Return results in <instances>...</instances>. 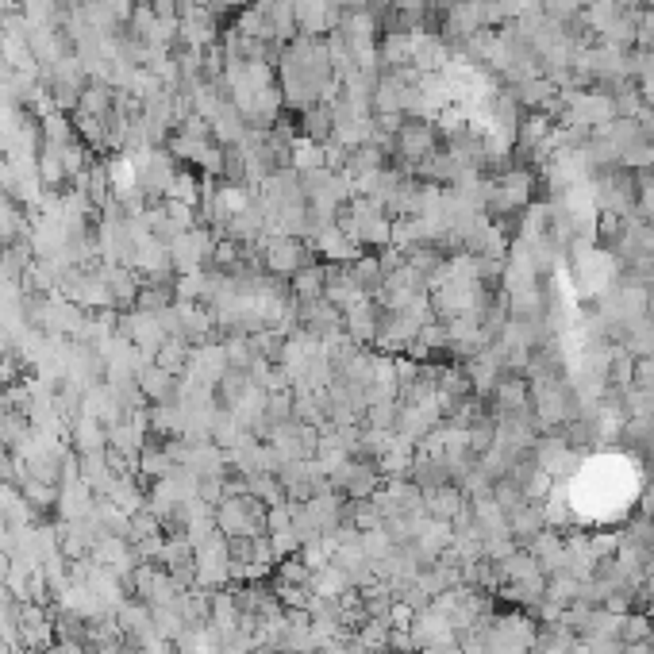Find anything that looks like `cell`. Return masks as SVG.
Returning a JSON list of instances; mask_svg holds the SVG:
<instances>
[{
    "instance_id": "obj_10",
    "label": "cell",
    "mask_w": 654,
    "mask_h": 654,
    "mask_svg": "<svg viewBox=\"0 0 654 654\" xmlns=\"http://www.w3.org/2000/svg\"><path fill=\"white\" fill-rule=\"evenodd\" d=\"M293 12H297V35H331L343 20L339 0H293Z\"/></svg>"
},
{
    "instance_id": "obj_11",
    "label": "cell",
    "mask_w": 654,
    "mask_h": 654,
    "mask_svg": "<svg viewBox=\"0 0 654 654\" xmlns=\"http://www.w3.org/2000/svg\"><path fill=\"white\" fill-rule=\"evenodd\" d=\"M378 320H381V304L374 297H366V301H358L354 308L343 312V331H347V339H351L354 347H374Z\"/></svg>"
},
{
    "instance_id": "obj_8",
    "label": "cell",
    "mask_w": 654,
    "mask_h": 654,
    "mask_svg": "<svg viewBox=\"0 0 654 654\" xmlns=\"http://www.w3.org/2000/svg\"><path fill=\"white\" fill-rule=\"evenodd\" d=\"M116 331L124 335L127 343L135 347V351H143L147 358L154 362V354H158V347L170 339L166 335V327H162V320H158V312H143V308H131V312H120V320H116Z\"/></svg>"
},
{
    "instance_id": "obj_23",
    "label": "cell",
    "mask_w": 654,
    "mask_h": 654,
    "mask_svg": "<svg viewBox=\"0 0 654 654\" xmlns=\"http://www.w3.org/2000/svg\"><path fill=\"white\" fill-rule=\"evenodd\" d=\"M635 185H639V201H643V197H654V166L635 170Z\"/></svg>"
},
{
    "instance_id": "obj_18",
    "label": "cell",
    "mask_w": 654,
    "mask_h": 654,
    "mask_svg": "<svg viewBox=\"0 0 654 654\" xmlns=\"http://www.w3.org/2000/svg\"><path fill=\"white\" fill-rule=\"evenodd\" d=\"M301 135L312 139V143H327L335 135V108H331V101L312 104L308 112H301Z\"/></svg>"
},
{
    "instance_id": "obj_7",
    "label": "cell",
    "mask_w": 654,
    "mask_h": 654,
    "mask_svg": "<svg viewBox=\"0 0 654 654\" xmlns=\"http://www.w3.org/2000/svg\"><path fill=\"white\" fill-rule=\"evenodd\" d=\"M216 231H208L204 224L189 227L185 235H177L170 243V262H174V274H197L204 266H212V251H216Z\"/></svg>"
},
{
    "instance_id": "obj_3",
    "label": "cell",
    "mask_w": 654,
    "mask_h": 654,
    "mask_svg": "<svg viewBox=\"0 0 654 654\" xmlns=\"http://www.w3.org/2000/svg\"><path fill=\"white\" fill-rule=\"evenodd\" d=\"M589 193H593V208L597 212H612V216H631L639 208V185H635V170L624 166H608L589 177Z\"/></svg>"
},
{
    "instance_id": "obj_17",
    "label": "cell",
    "mask_w": 654,
    "mask_h": 654,
    "mask_svg": "<svg viewBox=\"0 0 654 654\" xmlns=\"http://www.w3.org/2000/svg\"><path fill=\"white\" fill-rule=\"evenodd\" d=\"M335 481H339L351 497H370V493L378 489V474H374L370 462H343V466L335 470Z\"/></svg>"
},
{
    "instance_id": "obj_2",
    "label": "cell",
    "mask_w": 654,
    "mask_h": 654,
    "mask_svg": "<svg viewBox=\"0 0 654 654\" xmlns=\"http://www.w3.org/2000/svg\"><path fill=\"white\" fill-rule=\"evenodd\" d=\"M339 227L351 235L362 251H381L393 243V216L370 197H351L339 208Z\"/></svg>"
},
{
    "instance_id": "obj_1",
    "label": "cell",
    "mask_w": 654,
    "mask_h": 654,
    "mask_svg": "<svg viewBox=\"0 0 654 654\" xmlns=\"http://www.w3.org/2000/svg\"><path fill=\"white\" fill-rule=\"evenodd\" d=\"M277 89L285 97V108L308 112L312 104L335 101L339 93V77L331 66L324 35H297L293 43L281 47L277 58Z\"/></svg>"
},
{
    "instance_id": "obj_5",
    "label": "cell",
    "mask_w": 654,
    "mask_h": 654,
    "mask_svg": "<svg viewBox=\"0 0 654 654\" xmlns=\"http://www.w3.org/2000/svg\"><path fill=\"white\" fill-rule=\"evenodd\" d=\"M258 254H262V270L274 277H289L304 270V266H312V262H320L312 247L304 243V239H293V235H266V239H258Z\"/></svg>"
},
{
    "instance_id": "obj_12",
    "label": "cell",
    "mask_w": 654,
    "mask_h": 654,
    "mask_svg": "<svg viewBox=\"0 0 654 654\" xmlns=\"http://www.w3.org/2000/svg\"><path fill=\"white\" fill-rule=\"evenodd\" d=\"M135 381H139L143 401H151V404H174L177 397H181V378L170 374V370H162L158 362H147Z\"/></svg>"
},
{
    "instance_id": "obj_20",
    "label": "cell",
    "mask_w": 654,
    "mask_h": 654,
    "mask_svg": "<svg viewBox=\"0 0 654 654\" xmlns=\"http://www.w3.org/2000/svg\"><path fill=\"white\" fill-rule=\"evenodd\" d=\"M324 166H327L324 143H312V139L297 135V143H293V151H289V170H297V174H312V170H324Z\"/></svg>"
},
{
    "instance_id": "obj_19",
    "label": "cell",
    "mask_w": 654,
    "mask_h": 654,
    "mask_svg": "<svg viewBox=\"0 0 654 654\" xmlns=\"http://www.w3.org/2000/svg\"><path fill=\"white\" fill-rule=\"evenodd\" d=\"M74 443L81 447V454H101L108 447V428H104L97 416L81 412L74 420Z\"/></svg>"
},
{
    "instance_id": "obj_13",
    "label": "cell",
    "mask_w": 654,
    "mask_h": 654,
    "mask_svg": "<svg viewBox=\"0 0 654 654\" xmlns=\"http://www.w3.org/2000/svg\"><path fill=\"white\" fill-rule=\"evenodd\" d=\"M112 104H116V89L108 81H89L74 104V120H104L108 124Z\"/></svg>"
},
{
    "instance_id": "obj_6",
    "label": "cell",
    "mask_w": 654,
    "mask_h": 654,
    "mask_svg": "<svg viewBox=\"0 0 654 654\" xmlns=\"http://www.w3.org/2000/svg\"><path fill=\"white\" fill-rule=\"evenodd\" d=\"M216 524H220L227 539H254L258 531L266 528L262 501L251 497V493H227L220 501V512H216Z\"/></svg>"
},
{
    "instance_id": "obj_15",
    "label": "cell",
    "mask_w": 654,
    "mask_h": 654,
    "mask_svg": "<svg viewBox=\"0 0 654 654\" xmlns=\"http://www.w3.org/2000/svg\"><path fill=\"white\" fill-rule=\"evenodd\" d=\"M389 166V151H381L374 143H362V147H354L347 151V162H343V174L354 181V189H358V181H366V177H374L378 170Z\"/></svg>"
},
{
    "instance_id": "obj_22",
    "label": "cell",
    "mask_w": 654,
    "mask_h": 654,
    "mask_svg": "<svg viewBox=\"0 0 654 654\" xmlns=\"http://www.w3.org/2000/svg\"><path fill=\"white\" fill-rule=\"evenodd\" d=\"M0 443L4 447H24L27 443V416L24 412H0Z\"/></svg>"
},
{
    "instance_id": "obj_14",
    "label": "cell",
    "mask_w": 654,
    "mask_h": 654,
    "mask_svg": "<svg viewBox=\"0 0 654 654\" xmlns=\"http://www.w3.org/2000/svg\"><path fill=\"white\" fill-rule=\"evenodd\" d=\"M289 293H293V304H316L324 301L327 293V266L324 262H312L297 274L289 277Z\"/></svg>"
},
{
    "instance_id": "obj_24",
    "label": "cell",
    "mask_w": 654,
    "mask_h": 654,
    "mask_svg": "<svg viewBox=\"0 0 654 654\" xmlns=\"http://www.w3.org/2000/svg\"><path fill=\"white\" fill-rule=\"evenodd\" d=\"M639 127H643V135L654 143V104H647V108L639 112Z\"/></svg>"
},
{
    "instance_id": "obj_4",
    "label": "cell",
    "mask_w": 654,
    "mask_h": 654,
    "mask_svg": "<svg viewBox=\"0 0 654 654\" xmlns=\"http://www.w3.org/2000/svg\"><path fill=\"white\" fill-rule=\"evenodd\" d=\"M439 147H443L439 124L435 120H420V116H404V124L393 135V154H397V162H401L404 170H416Z\"/></svg>"
},
{
    "instance_id": "obj_21",
    "label": "cell",
    "mask_w": 654,
    "mask_h": 654,
    "mask_svg": "<svg viewBox=\"0 0 654 654\" xmlns=\"http://www.w3.org/2000/svg\"><path fill=\"white\" fill-rule=\"evenodd\" d=\"M189 354H193V347H189L185 339H174V335H170V339L158 347L154 362H158L162 370H170V374H177V378H181V374H185V366H189Z\"/></svg>"
},
{
    "instance_id": "obj_9",
    "label": "cell",
    "mask_w": 654,
    "mask_h": 654,
    "mask_svg": "<svg viewBox=\"0 0 654 654\" xmlns=\"http://www.w3.org/2000/svg\"><path fill=\"white\" fill-rule=\"evenodd\" d=\"M27 51H31V62L39 66V74H47L54 70L62 58H70L74 54V43L66 39V31L62 27H31V35H27Z\"/></svg>"
},
{
    "instance_id": "obj_16",
    "label": "cell",
    "mask_w": 654,
    "mask_h": 654,
    "mask_svg": "<svg viewBox=\"0 0 654 654\" xmlns=\"http://www.w3.org/2000/svg\"><path fill=\"white\" fill-rule=\"evenodd\" d=\"M339 266H343V274L351 277L366 297H378L381 293V285H385V270H381L378 254H358L354 262H339Z\"/></svg>"
}]
</instances>
